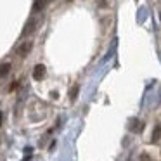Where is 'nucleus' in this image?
I'll list each match as a JSON object with an SVG mask.
<instances>
[{
	"instance_id": "nucleus-2",
	"label": "nucleus",
	"mask_w": 161,
	"mask_h": 161,
	"mask_svg": "<svg viewBox=\"0 0 161 161\" xmlns=\"http://www.w3.org/2000/svg\"><path fill=\"white\" fill-rule=\"evenodd\" d=\"M130 130H132V132H142L144 130V123L142 121H139V119H130Z\"/></svg>"
},
{
	"instance_id": "nucleus-4",
	"label": "nucleus",
	"mask_w": 161,
	"mask_h": 161,
	"mask_svg": "<svg viewBox=\"0 0 161 161\" xmlns=\"http://www.w3.org/2000/svg\"><path fill=\"white\" fill-rule=\"evenodd\" d=\"M159 139H161V125H156V128L153 132V142H158Z\"/></svg>"
},
{
	"instance_id": "nucleus-3",
	"label": "nucleus",
	"mask_w": 161,
	"mask_h": 161,
	"mask_svg": "<svg viewBox=\"0 0 161 161\" xmlns=\"http://www.w3.org/2000/svg\"><path fill=\"white\" fill-rule=\"evenodd\" d=\"M11 63H4V64H0V78H4L7 76L9 73H11Z\"/></svg>"
},
{
	"instance_id": "nucleus-7",
	"label": "nucleus",
	"mask_w": 161,
	"mask_h": 161,
	"mask_svg": "<svg viewBox=\"0 0 161 161\" xmlns=\"http://www.w3.org/2000/svg\"><path fill=\"white\" fill-rule=\"evenodd\" d=\"M33 26H35V19H30V23H26V28H25V31H23V35H26V33L31 31Z\"/></svg>"
},
{
	"instance_id": "nucleus-8",
	"label": "nucleus",
	"mask_w": 161,
	"mask_h": 161,
	"mask_svg": "<svg viewBox=\"0 0 161 161\" xmlns=\"http://www.w3.org/2000/svg\"><path fill=\"white\" fill-rule=\"evenodd\" d=\"M78 90H80V87H78V85H75V87H73V90H71V94H69L71 101H75V99H76V95H78Z\"/></svg>"
},
{
	"instance_id": "nucleus-5",
	"label": "nucleus",
	"mask_w": 161,
	"mask_h": 161,
	"mask_svg": "<svg viewBox=\"0 0 161 161\" xmlns=\"http://www.w3.org/2000/svg\"><path fill=\"white\" fill-rule=\"evenodd\" d=\"M43 5H45V0H35V4H33V11H35V12L42 11Z\"/></svg>"
},
{
	"instance_id": "nucleus-6",
	"label": "nucleus",
	"mask_w": 161,
	"mask_h": 161,
	"mask_svg": "<svg viewBox=\"0 0 161 161\" xmlns=\"http://www.w3.org/2000/svg\"><path fill=\"white\" fill-rule=\"evenodd\" d=\"M30 49H31V43H30V42H25V43H23V47L19 49V56H23V57H25V54L28 52Z\"/></svg>"
},
{
	"instance_id": "nucleus-9",
	"label": "nucleus",
	"mask_w": 161,
	"mask_h": 161,
	"mask_svg": "<svg viewBox=\"0 0 161 161\" xmlns=\"http://www.w3.org/2000/svg\"><path fill=\"white\" fill-rule=\"evenodd\" d=\"M159 19H161V14H159Z\"/></svg>"
},
{
	"instance_id": "nucleus-1",
	"label": "nucleus",
	"mask_w": 161,
	"mask_h": 161,
	"mask_svg": "<svg viewBox=\"0 0 161 161\" xmlns=\"http://www.w3.org/2000/svg\"><path fill=\"white\" fill-rule=\"evenodd\" d=\"M43 76H45V66L43 64H36L35 69H33V78L36 81H40V80H43Z\"/></svg>"
}]
</instances>
